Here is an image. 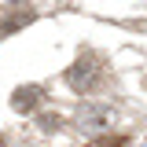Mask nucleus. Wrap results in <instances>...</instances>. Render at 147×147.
Listing matches in <instances>:
<instances>
[{"label":"nucleus","instance_id":"f257e3e1","mask_svg":"<svg viewBox=\"0 0 147 147\" xmlns=\"http://www.w3.org/2000/svg\"><path fill=\"white\" fill-rule=\"evenodd\" d=\"M96 81H99V63H96V55H92V52H81V55H77V63L66 70V85H70L74 92H92V88H96Z\"/></svg>","mask_w":147,"mask_h":147},{"label":"nucleus","instance_id":"f03ea898","mask_svg":"<svg viewBox=\"0 0 147 147\" xmlns=\"http://www.w3.org/2000/svg\"><path fill=\"white\" fill-rule=\"evenodd\" d=\"M11 107L22 110V114L37 110V107H40V88H37V85H22V88H15V96H11Z\"/></svg>","mask_w":147,"mask_h":147},{"label":"nucleus","instance_id":"7ed1b4c3","mask_svg":"<svg viewBox=\"0 0 147 147\" xmlns=\"http://www.w3.org/2000/svg\"><path fill=\"white\" fill-rule=\"evenodd\" d=\"M30 18H33L30 11H22V15H7V18H4V33H7V30H18V26H26Z\"/></svg>","mask_w":147,"mask_h":147}]
</instances>
